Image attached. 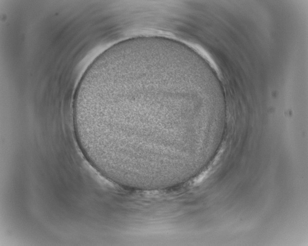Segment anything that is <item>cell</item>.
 <instances>
[{"label":"cell","instance_id":"cell-1","mask_svg":"<svg viewBox=\"0 0 308 246\" xmlns=\"http://www.w3.org/2000/svg\"><path fill=\"white\" fill-rule=\"evenodd\" d=\"M173 68L140 62L98 69L80 121L83 137L119 159L156 160L178 151L184 118Z\"/></svg>","mask_w":308,"mask_h":246}]
</instances>
